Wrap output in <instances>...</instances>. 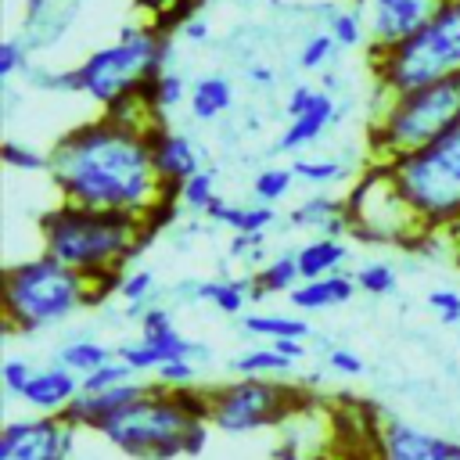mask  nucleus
I'll use <instances>...</instances> for the list:
<instances>
[{"mask_svg": "<svg viewBox=\"0 0 460 460\" xmlns=\"http://www.w3.org/2000/svg\"><path fill=\"white\" fill-rule=\"evenodd\" d=\"M449 0H356V7L367 18L370 54L388 50L413 32H420Z\"/></svg>", "mask_w": 460, "mask_h": 460, "instance_id": "4468645a", "label": "nucleus"}, {"mask_svg": "<svg viewBox=\"0 0 460 460\" xmlns=\"http://www.w3.org/2000/svg\"><path fill=\"white\" fill-rule=\"evenodd\" d=\"M428 309L435 313L438 323L456 327V323H460V291H453V288H435V291H428Z\"/></svg>", "mask_w": 460, "mask_h": 460, "instance_id": "de8ad7c7", "label": "nucleus"}, {"mask_svg": "<svg viewBox=\"0 0 460 460\" xmlns=\"http://www.w3.org/2000/svg\"><path fill=\"white\" fill-rule=\"evenodd\" d=\"M108 359H115V345H104V341H97V338H90V334L65 338V341L54 349V363L68 367V370L79 374V377H86L90 370L104 367Z\"/></svg>", "mask_w": 460, "mask_h": 460, "instance_id": "c85d7f7f", "label": "nucleus"}, {"mask_svg": "<svg viewBox=\"0 0 460 460\" xmlns=\"http://www.w3.org/2000/svg\"><path fill=\"white\" fill-rule=\"evenodd\" d=\"M32 374H36V363H32L29 356H7V359L0 363V385H4V395H7V399H22L25 385L32 381Z\"/></svg>", "mask_w": 460, "mask_h": 460, "instance_id": "79ce46f5", "label": "nucleus"}, {"mask_svg": "<svg viewBox=\"0 0 460 460\" xmlns=\"http://www.w3.org/2000/svg\"><path fill=\"white\" fill-rule=\"evenodd\" d=\"M323 367H327V374H334V377H363V374H367L363 356H359L356 349H349V345H331V349L323 352Z\"/></svg>", "mask_w": 460, "mask_h": 460, "instance_id": "c03bdc74", "label": "nucleus"}, {"mask_svg": "<svg viewBox=\"0 0 460 460\" xmlns=\"http://www.w3.org/2000/svg\"><path fill=\"white\" fill-rule=\"evenodd\" d=\"M252 280V298H273V295H291L298 284H302V270H298V259L295 252H280L273 259H266L262 266H255L248 273Z\"/></svg>", "mask_w": 460, "mask_h": 460, "instance_id": "a878e982", "label": "nucleus"}, {"mask_svg": "<svg viewBox=\"0 0 460 460\" xmlns=\"http://www.w3.org/2000/svg\"><path fill=\"white\" fill-rule=\"evenodd\" d=\"M288 226L291 230H305L313 237H345L349 234V208L345 198H334L327 190H316L309 198H302L291 212H288Z\"/></svg>", "mask_w": 460, "mask_h": 460, "instance_id": "6ab92c4d", "label": "nucleus"}, {"mask_svg": "<svg viewBox=\"0 0 460 460\" xmlns=\"http://www.w3.org/2000/svg\"><path fill=\"white\" fill-rule=\"evenodd\" d=\"M208 431L205 388H165L151 381L147 392L97 435L133 460H176L198 456L208 446Z\"/></svg>", "mask_w": 460, "mask_h": 460, "instance_id": "7ed1b4c3", "label": "nucleus"}, {"mask_svg": "<svg viewBox=\"0 0 460 460\" xmlns=\"http://www.w3.org/2000/svg\"><path fill=\"white\" fill-rule=\"evenodd\" d=\"M349 252H352V248H349L345 237H309L305 244L295 248L302 280L327 277V273H341L345 262H349Z\"/></svg>", "mask_w": 460, "mask_h": 460, "instance_id": "b1692460", "label": "nucleus"}, {"mask_svg": "<svg viewBox=\"0 0 460 460\" xmlns=\"http://www.w3.org/2000/svg\"><path fill=\"white\" fill-rule=\"evenodd\" d=\"M460 126V79L431 83L406 93H381L370 119V155L374 162H395L442 133Z\"/></svg>", "mask_w": 460, "mask_h": 460, "instance_id": "423d86ee", "label": "nucleus"}, {"mask_svg": "<svg viewBox=\"0 0 460 460\" xmlns=\"http://www.w3.org/2000/svg\"><path fill=\"white\" fill-rule=\"evenodd\" d=\"M241 331L248 338H259V341H280V338H309L313 327L302 313H244L241 316Z\"/></svg>", "mask_w": 460, "mask_h": 460, "instance_id": "cd10ccee", "label": "nucleus"}, {"mask_svg": "<svg viewBox=\"0 0 460 460\" xmlns=\"http://www.w3.org/2000/svg\"><path fill=\"white\" fill-rule=\"evenodd\" d=\"M320 14L327 22V32L334 36L338 50H352L359 43H370L367 36V18L359 7H334V4H320Z\"/></svg>", "mask_w": 460, "mask_h": 460, "instance_id": "7c9ffc66", "label": "nucleus"}, {"mask_svg": "<svg viewBox=\"0 0 460 460\" xmlns=\"http://www.w3.org/2000/svg\"><path fill=\"white\" fill-rule=\"evenodd\" d=\"M144 97L151 101V108L165 119L169 111H176L180 104H187V97H190V86H187V79L180 75V72H172V68H165L162 75H155L151 79V86L144 90Z\"/></svg>", "mask_w": 460, "mask_h": 460, "instance_id": "f704fd0d", "label": "nucleus"}, {"mask_svg": "<svg viewBox=\"0 0 460 460\" xmlns=\"http://www.w3.org/2000/svg\"><path fill=\"white\" fill-rule=\"evenodd\" d=\"M72 460H86V456H79V453H75V456H72Z\"/></svg>", "mask_w": 460, "mask_h": 460, "instance_id": "603ef678", "label": "nucleus"}, {"mask_svg": "<svg viewBox=\"0 0 460 460\" xmlns=\"http://www.w3.org/2000/svg\"><path fill=\"white\" fill-rule=\"evenodd\" d=\"M230 259L248 262L252 270L266 262V234H234L230 237Z\"/></svg>", "mask_w": 460, "mask_h": 460, "instance_id": "49530a36", "label": "nucleus"}, {"mask_svg": "<svg viewBox=\"0 0 460 460\" xmlns=\"http://www.w3.org/2000/svg\"><path fill=\"white\" fill-rule=\"evenodd\" d=\"M97 302H104L101 288L47 252L4 270V327L11 338L54 331Z\"/></svg>", "mask_w": 460, "mask_h": 460, "instance_id": "20e7f679", "label": "nucleus"}, {"mask_svg": "<svg viewBox=\"0 0 460 460\" xmlns=\"http://www.w3.org/2000/svg\"><path fill=\"white\" fill-rule=\"evenodd\" d=\"M377 93H406L431 83L460 79V0H449L420 32L370 54Z\"/></svg>", "mask_w": 460, "mask_h": 460, "instance_id": "0eeeda50", "label": "nucleus"}, {"mask_svg": "<svg viewBox=\"0 0 460 460\" xmlns=\"http://www.w3.org/2000/svg\"><path fill=\"white\" fill-rule=\"evenodd\" d=\"M43 252L75 273L90 277L101 295H115L122 270L155 241L147 219L104 208H83L72 201H58L40 216Z\"/></svg>", "mask_w": 460, "mask_h": 460, "instance_id": "f03ea898", "label": "nucleus"}, {"mask_svg": "<svg viewBox=\"0 0 460 460\" xmlns=\"http://www.w3.org/2000/svg\"><path fill=\"white\" fill-rule=\"evenodd\" d=\"M147 385L151 381L133 377V381H122L115 388H104V392H79L75 402L65 410V420L75 424L79 431H101L115 413H122L129 402H137L147 392Z\"/></svg>", "mask_w": 460, "mask_h": 460, "instance_id": "f3484780", "label": "nucleus"}, {"mask_svg": "<svg viewBox=\"0 0 460 460\" xmlns=\"http://www.w3.org/2000/svg\"><path fill=\"white\" fill-rule=\"evenodd\" d=\"M320 93H323V86H313V83L291 86V93L284 97V115L295 119V115H302V111H309V108L320 101Z\"/></svg>", "mask_w": 460, "mask_h": 460, "instance_id": "09e8293b", "label": "nucleus"}, {"mask_svg": "<svg viewBox=\"0 0 460 460\" xmlns=\"http://www.w3.org/2000/svg\"><path fill=\"white\" fill-rule=\"evenodd\" d=\"M385 165L424 230L460 226V126Z\"/></svg>", "mask_w": 460, "mask_h": 460, "instance_id": "6e6552de", "label": "nucleus"}, {"mask_svg": "<svg viewBox=\"0 0 460 460\" xmlns=\"http://www.w3.org/2000/svg\"><path fill=\"white\" fill-rule=\"evenodd\" d=\"M176 36L187 40V43H194V47H205V43L212 40V22H208L201 11H194V14L176 29Z\"/></svg>", "mask_w": 460, "mask_h": 460, "instance_id": "8fccbe9b", "label": "nucleus"}, {"mask_svg": "<svg viewBox=\"0 0 460 460\" xmlns=\"http://www.w3.org/2000/svg\"><path fill=\"white\" fill-rule=\"evenodd\" d=\"M244 79H248L252 86H262V90H270V86L277 83V72H273L270 65H262V61H252V65H244Z\"/></svg>", "mask_w": 460, "mask_h": 460, "instance_id": "3c124183", "label": "nucleus"}, {"mask_svg": "<svg viewBox=\"0 0 460 460\" xmlns=\"http://www.w3.org/2000/svg\"><path fill=\"white\" fill-rule=\"evenodd\" d=\"M79 428L65 417L29 413L0 428V460H72Z\"/></svg>", "mask_w": 460, "mask_h": 460, "instance_id": "f8f14e48", "label": "nucleus"}, {"mask_svg": "<svg viewBox=\"0 0 460 460\" xmlns=\"http://www.w3.org/2000/svg\"><path fill=\"white\" fill-rule=\"evenodd\" d=\"M169 58H172V32L151 22H129L115 32V40L101 43L75 65V90L79 97L108 111L126 97L144 93L151 79L169 68Z\"/></svg>", "mask_w": 460, "mask_h": 460, "instance_id": "39448f33", "label": "nucleus"}, {"mask_svg": "<svg viewBox=\"0 0 460 460\" xmlns=\"http://www.w3.org/2000/svg\"><path fill=\"white\" fill-rule=\"evenodd\" d=\"M79 4L83 0H25L22 11V40L32 54H43L50 47H58L68 29L79 18Z\"/></svg>", "mask_w": 460, "mask_h": 460, "instance_id": "dca6fc26", "label": "nucleus"}, {"mask_svg": "<svg viewBox=\"0 0 460 460\" xmlns=\"http://www.w3.org/2000/svg\"><path fill=\"white\" fill-rule=\"evenodd\" d=\"M291 169H295L298 183L316 187V190H323V187L345 180V162H341V158H327V155H298V158L291 162Z\"/></svg>", "mask_w": 460, "mask_h": 460, "instance_id": "473e14b6", "label": "nucleus"}, {"mask_svg": "<svg viewBox=\"0 0 460 460\" xmlns=\"http://www.w3.org/2000/svg\"><path fill=\"white\" fill-rule=\"evenodd\" d=\"M374 460H460V442L402 417H377L370 435Z\"/></svg>", "mask_w": 460, "mask_h": 460, "instance_id": "ddd939ff", "label": "nucleus"}, {"mask_svg": "<svg viewBox=\"0 0 460 460\" xmlns=\"http://www.w3.org/2000/svg\"><path fill=\"white\" fill-rule=\"evenodd\" d=\"M352 277H356V288H359L363 295H370V298H385V295H392L395 284H399L395 266L385 262V259H367V262H359V266L352 270Z\"/></svg>", "mask_w": 460, "mask_h": 460, "instance_id": "4c0bfd02", "label": "nucleus"}, {"mask_svg": "<svg viewBox=\"0 0 460 460\" xmlns=\"http://www.w3.org/2000/svg\"><path fill=\"white\" fill-rule=\"evenodd\" d=\"M356 277L352 273H327V277H313V280H302L288 302L295 313H327V309H338V305H349L352 295H356Z\"/></svg>", "mask_w": 460, "mask_h": 460, "instance_id": "412c9836", "label": "nucleus"}, {"mask_svg": "<svg viewBox=\"0 0 460 460\" xmlns=\"http://www.w3.org/2000/svg\"><path fill=\"white\" fill-rule=\"evenodd\" d=\"M79 392H83L79 374H72L68 367H61V363L50 359L47 367H36L32 381H29L25 392H22V402L29 406V413L65 417V410L75 402Z\"/></svg>", "mask_w": 460, "mask_h": 460, "instance_id": "a211bd4d", "label": "nucleus"}, {"mask_svg": "<svg viewBox=\"0 0 460 460\" xmlns=\"http://www.w3.org/2000/svg\"><path fill=\"white\" fill-rule=\"evenodd\" d=\"M349 208V234L367 244H395V248H417L428 230L413 216L410 201L395 187L385 162H374L359 172V180L345 194Z\"/></svg>", "mask_w": 460, "mask_h": 460, "instance_id": "1a4fd4ad", "label": "nucleus"}, {"mask_svg": "<svg viewBox=\"0 0 460 460\" xmlns=\"http://www.w3.org/2000/svg\"><path fill=\"white\" fill-rule=\"evenodd\" d=\"M334 50H338L334 36H331L327 29H316V32L305 36V43H302V50H298V68H302V72H323V68L331 65Z\"/></svg>", "mask_w": 460, "mask_h": 460, "instance_id": "ea45409f", "label": "nucleus"}, {"mask_svg": "<svg viewBox=\"0 0 460 460\" xmlns=\"http://www.w3.org/2000/svg\"><path fill=\"white\" fill-rule=\"evenodd\" d=\"M205 0H133V7L140 11V22H151L165 32H176L194 11H201Z\"/></svg>", "mask_w": 460, "mask_h": 460, "instance_id": "2f4dec72", "label": "nucleus"}, {"mask_svg": "<svg viewBox=\"0 0 460 460\" xmlns=\"http://www.w3.org/2000/svg\"><path fill=\"white\" fill-rule=\"evenodd\" d=\"M187 108H190V119H194V122H216V119H223V115L234 108V83H230L223 72L198 75V79L190 83Z\"/></svg>", "mask_w": 460, "mask_h": 460, "instance_id": "4be33fe9", "label": "nucleus"}, {"mask_svg": "<svg viewBox=\"0 0 460 460\" xmlns=\"http://www.w3.org/2000/svg\"><path fill=\"white\" fill-rule=\"evenodd\" d=\"M338 115H341V104L334 101V93H320V101L309 108V111H302V115H295V119H288V126L280 129V137H277V144H273V151L277 155H298V151H305V147H313L334 122H338Z\"/></svg>", "mask_w": 460, "mask_h": 460, "instance_id": "aec40b11", "label": "nucleus"}, {"mask_svg": "<svg viewBox=\"0 0 460 460\" xmlns=\"http://www.w3.org/2000/svg\"><path fill=\"white\" fill-rule=\"evenodd\" d=\"M25 90H36V93H79L75 90V65L68 68H54V65H29L25 75H22Z\"/></svg>", "mask_w": 460, "mask_h": 460, "instance_id": "e433bc0d", "label": "nucleus"}, {"mask_svg": "<svg viewBox=\"0 0 460 460\" xmlns=\"http://www.w3.org/2000/svg\"><path fill=\"white\" fill-rule=\"evenodd\" d=\"M137 374L129 370V363H122L119 356L115 359H108L104 367H97V370H90L86 377H79L83 381V392H104V388H115V385H122V381H133Z\"/></svg>", "mask_w": 460, "mask_h": 460, "instance_id": "37998d69", "label": "nucleus"}, {"mask_svg": "<svg viewBox=\"0 0 460 460\" xmlns=\"http://www.w3.org/2000/svg\"><path fill=\"white\" fill-rule=\"evenodd\" d=\"M47 176L61 201L147 219L155 234L180 216L176 194L158 180L147 133L104 111L50 144Z\"/></svg>", "mask_w": 460, "mask_h": 460, "instance_id": "f257e3e1", "label": "nucleus"}, {"mask_svg": "<svg viewBox=\"0 0 460 460\" xmlns=\"http://www.w3.org/2000/svg\"><path fill=\"white\" fill-rule=\"evenodd\" d=\"M198 370L201 363L194 359H172V363H162L151 377L155 385H165V388H198Z\"/></svg>", "mask_w": 460, "mask_h": 460, "instance_id": "a18cd8bd", "label": "nucleus"}, {"mask_svg": "<svg viewBox=\"0 0 460 460\" xmlns=\"http://www.w3.org/2000/svg\"><path fill=\"white\" fill-rule=\"evenodd\" d=\"M32 58H36V54L25 47L22 36H7V40L0 43V83H14V79H22L25 68L32 65Z\"/></svg>", "mask_w": 460, "mask_h": 460, "instance_id": "a19ab883", "label": "nucleus"}, {"mask_svg": "<svg viewBox=\"0 0 460 460\" xmlns=\"http://www.w3.org/2000/svg\"><path fill=\"white\" fill-rule=\"evenodd\" d=\"M115 356L122 363H129V370L137 377H147L155 374L162 363H172V359H194V363H208L212 359V349L205 341H194L187 338L176 320H172V309L165 302H151L144 309V316L137 320V338L129 341H119L115 345Z\"/></svg>", "mask_w": 460, "mask_h": 460, "instance_id": "9b49d317", "label": "nucleus"}, {"mask_svg": "<svg viewBox=\"0 0 460 460\" xmlns=\"http://www.w3.org/2000/svg\"><path fill=\"white\" fill-rule=\"evenodd\" d=\"M0 158L14 172H47L50 169V151H40V147L22 144V140H4Z\"/></svg>", "mask_w": 460, "mask_h": 460, "instance_id": "58836bf2", "label": "nucleus"}, {"mask_svg": "<svg viewBox=\"0 0 460 460\" xmlns=\"http://www.w3.org/2000/svg\"><path fill=\"white\" fill-rule=\"evenodd\" d=\"M298 183L295 169L291 165H266L252 176V201H262V205H277L291 194V187Z\"/></svg>", "mask_w": 460, "mask_h": 460, "instance_id": "c9c22d12", "label": "nucleus"}, {"mask_svg": "<svg viewBox=\"0 0 460 460\" xmlns=\"http://www.w3.org/2000/svg\"><path fill=\"white\" fill-rule=\"evenodd\" d=\"M298 363L291 359V356H284L273 341H262V345H248V349H241L230 363H226V370L234 374V377H284V374H291Z\"/></svg>", "mask_w": 460, "mask_h": 460, "instance_id": "bb28decb", "label": "nucleus"}, {"mask_svg": "<svg viewBox=\"0 0 460 460\" xmlns=\"http://www.w3.org/2000/svg\"><path fill=\"white\" fill-rule=\"evenodd\" d=\"M205 219L226 226L230 234H266L273 223H277V208L273 205H262V201H226V198H216V205L205 212Z\"/></svg>", "mask_w": 460, "mask_h": 460, "instance_id": "5701e85b", "label": "nucleus"}, {"mask_svg": "<svg viewBox=\"0 0 460 460\" xmlns=\"http://www.w3.org/2000/svg\"><path fill=\"white\" fill-rule=\"evenodd\" d=\"M115 295L122 298V316L137 323V320L144 316V309H147L151 302H158V277H155V270H151V266L122 270Z\"/></svg>", "mask_w": 460, "mask_h": 460, "instance_id": "c756f323", "label": "nucleus"}, {"mask_svg": "<svg viewBox=\"0 0 460 460\" xmlns=\"http://www.w3.org/2000/svg\"><path fill=\"white\" fill-rule=\"evenodd\" d=\"M205 402L208 424L216 431L252 435L262 428H280L302 402H309V392L280 377H234L223 385H208Z\"/></svg>", "mask_w": 460, "mask_h": 460, "instance_id": "9d476101", "label": "nucleus"}, {"mask_svg": "<svg viewBox=\"0 0 460 460\" xmlns=\"http://www.w3.org/2000/svg\"><path fill=\"white\" fill-rule=\"evenodd\" d=\"M194 302L212 305L223 316H244V305L252 298V280L248 277H208L194 280Z\"/></svg>", "mask_w": 460, "mask_h": 460, "instance_id": "393cba45", "label": "nucleus"}, {"mask_svg": "<svg viewBox=\"0 0 460 460\" xmlns=\"http://www.w3.org/2000/svg\"><path fill=\"white\" fill-rule=\"evenodd\" d=\"M216 198H219V190H216V169H198L187 183H180L176 187V201H180V208L183 212H190V216H205L212 205H216Z\"/></svg>", "mask_w": 460, "mask_h": 460, "instance_id": "72a5a7b5", "label": "nucleus"}, {"mask_svg": "<svg viewBox=\"0 0 460 460\" xmlns=\"http://www.w3.org/2000/svg\"><path fill=\"white\" fill-rule=\"evenodd\" d=\"M147 144H151V158H155L158 180H162L172 194H176V187L187 183L198 169H205V147H198L190 133L172 129L169 122H158V126L147 133Z\"/></svg>", "mask_w": 460, "mask_h": 460, "instance_id": "2eb2a0df", "label": "nucleus"}]
</instances>
